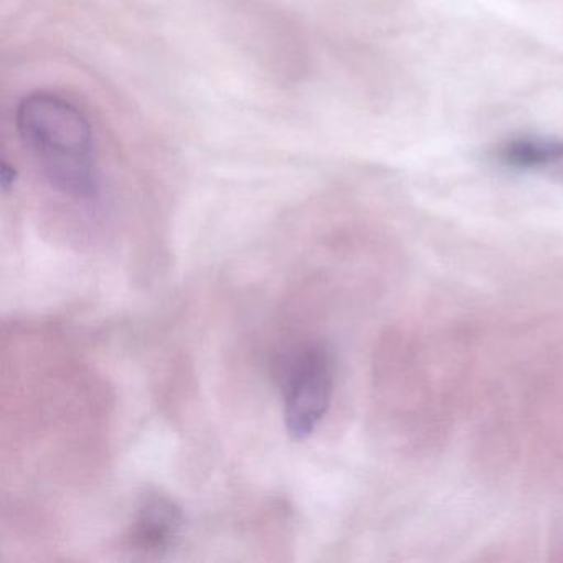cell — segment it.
<instances>
[{
    "label": "cell",
    "mask_w": 563,
    "mask_h": 563,
    "mask_svg": "<svg viewBox=\"0 0 563 563\" xmlns=\"http://www.w3.org/2000/svg\"><path fill=\"white\" fill-rule=\"evenodd\" d=\"M15 126L22 146L55 190L78 200L97 196L93 128L77 104L48 91L31 93L19 104Z\"/></svg>",
    "instance_id": "cell-1"
},
{
    "label": "cell",
    "mask_w": 563,
    "mask_h": 563,
    "mask_svg": "<svg viewBox=\"0 0 563 563\" xmlns=\"http://www.w3.org/2000/svg\"><path fill=\"white\" fill-rule=\"evenodd\" d=\"M332 387L334 371L328 349L308 345L292 358L285 385V424L292 440H308L314 433L328 413Z\"/></svg>",
    "instance_id": "cell-2"
},
{
    "label": "cell",
    "mask_w": 563,
    "mask_h": 563,
    "mask_svg": "<svg viewBox=\"0 0 563 563\" xmlns=\"http://www.w3.org/2000/svg\"><path fill=\"white\" fill-rule=\"evenodd\" d=\"M184 516L180 507L167 497H147L134 517L128 540L137 552L161 555L179 537Z\"/></svg>",
    "instance_id": "cell-3"
},
{
    "label": "cell",
    "mask_w": 563,
    "mask_h": 563,
    "mask_svg": "<svg viewBox=\"0 0 563 563\" xmlns=\"http://www.w3.org/2000/svg\"><path fill=\"white\" fill-rule=\"evenodd\" d=\"M503 159L517 167L545 166L563 159V144L516 143L504 150Z\"/></svg>",
    "instance_id": "cell-4"
}]
</instances>
